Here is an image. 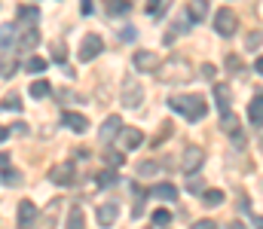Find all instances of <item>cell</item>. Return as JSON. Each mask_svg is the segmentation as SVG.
<instances>
[{"instance_id": "obj_25", "label": "cell", "mask_w": 263, "mask_h": 229, "mask_svg": "<svg viewBox=\"0 0 263 229\" xmlns=\"http://www.w3.org/2000/svg\"><path fill=\"white\" fill-rule=\"evenodd\" d=\"M107 12L110 15H126L129 12V0H110L107 3Z\"/></svg>"}, {"instance_id": "obj_2", "label": "cell", "mask_w": 263, "mask_h": 229, "mask_svg": "<svg viewBox=\"0 0 263 229\" xmlns=\"http://www.w3.org/2000/svg\"><path fill=\"white\" fill-rule=\"evenodd\" d=\"M193 65L187 61V58H181V55H175V58H168L165 65H159L156 68V76L162 79V82H175V86H184V82H190L193 79Z\"/></svg>"}, {"instance_id": "obj_3", "label": "cell", "mask_w": 263, "mask_h": 229, "mask_svg": "<svg viewBox=\"0 0 263 229\" xmlns=\"http://www.w3.org/2000/svg\"><path fill=\"white\" fill-rule=\"evenodd\" d=\"M236 28H239V15H236L233 9H217V12H214V31H217L220 37H233Z\"/></svg>"}, {"instance_id": "obj_10", "label": "cell", "mask_w": 263, "mask_h": 229, "mask_svg": "<svg viewBox=\"0 0 263 229\" xmlns=\"http://www.w3.org/2000/svg\"><path fill=\"white\" fill-rule=\"evenodd\" d=\"M34 220H37V208H34V202H31V199L18 202V229H28Z\"/></svg>"}, {"instance_id": "obj_34", "label": "cell", "mask_w": 263, "mask_h": 229, "mask_svg": "<svg viewBox=\"0 0 263 229\" xmlns=\"http://www.w3.org/2000/svg\"><path fill=\"white\" fill-rule=\"evenodd\" d=\"M168 220H172V211H156V214H153V223H156V226H165Z\"/></svg>"}, {"instance_id": "obj_17", "label": "cell", "mask_w": 263, "mask_h": 229, "mask_svg": "<svg viewBox=\"0 0 263 229\" xmlns=\"http://www.w3.org/2000/svg\"><path fill=\"white\" fill-rule=\"evenodd\" d=\"M190 22H202L205 18V12H208V3L205 0H190Z\"/></svg>"}, {"instance_id": "obj_36", "label": "cell", "mask_w": 263, "mask_h": 229, "mask_svg": "<svg viewBox=\"0 0 263 229\" xmlns=\"http://www.w3.org/2000/svg\"><path fill=\"white\" fill-rule=\"evenodd\" d=\"M65 55H67L65 43H52V58H55V61H65Z\"/></svg>"}, {"instance_id": "obj_5", "label": "cell", "mask_w": 263, "mask_h": 229, "mask_svg": "<svg viewBox=\"0 0 263 229\" xmlns=\"http://www.w3.org/2000/svg\"><path fill=\"white\" fill-rule=\"evenodd\" d=\"M101 49H104V40H101L98 34H89V37H83V46H80V58H83V61H92L95 55H101Z\"/></svg>"}, {"instance_id": "obj_8", "label": "cell", "mask_w": 263, "mask_h": 229, "mask_svg": "<svg viewBox=\"0 0 263 229\" xmlns=\"http://www.w3.org/2000/svg\"><path fill=\"white\" fill-rule=\"evenodd\" d=\"M141 101H144V89H141V82L126 79V86H123V104H126V107H138Z\"/></svg>"}, {"instance_id": "obj_39", "label": "cell", "mask_w": 263, "mask_h": 229, "mask_svg": "<svg viewBox=\"0 0 263 229\" xmlns=\"http://www.w3.org/2000/svg\"><path fill=\"white\" fill-rule=\"evenodd\" d=\"M193 229H217V223H214V220H196Z\"/></svg>"}, {"instance_id": "obj_23", "label": "cell", "mask_w": 263, "mask_h": 229, "mask_svg": "<svg viewBox=\"0 0 263 229\" xmlns=\"http://www.w3.org/2000/svg\"><path fill=\"white\" fill-rule=\"evenodd\" d=\"M62 202H52L49 205V211L43 214V223H40V229H55V208H59Z\"/></svg>"}, {"instance_id": "obj_29", "label": "cell", "mask_w": 263, "mask_h": 229, "mask_svg": "<svg viewBox=\"0 0 263 229\" xmlns=\"http://www.w3.org/2000/svg\"><path fill=\"white\" fill-rule=\"evenodd\" d=\"M220 126H223L230 135H233V132H239V126H236V116H233L230 110H223V113H220Z\"/></svg>"}, {"instance_id": "obj_16", "label": "cell", "mask_w": 263, "mask_h": 229, "mask_svg": "<svg viewBox=\"0 0 263 229\" xmlns=\"http://www.w3.org/2000/svg\"><path fill=\"white\" fill-rule=\"evenodd\" d=\"M37 43H40V34H37L34 28H31V31H25V34L18 37V49H22V52H28V49H34Z\"/></svg>"}, {"instance_id": "obj_46", "label": "cell", "mask_w": 263, "mask_h": 229, "mask_svg": "<svg viewBox=\"0 0 263 229\" xmlns=\"http://www.w3.org/2000/svg\"><path fill=\"white\" fill-rule=\"evenodd\" d=\"M230 229H245V223H239V220H236V223H233Z\"/></svg>"}, {"instance_id": "obj_21", "label": "cell", "mask_w": 263, "mask_h": 229, "mask_svg": "<svg viewBox=\"0 0 263 229\" xmlns=\"http://www.w3.org/2000/svg\"><path fill=\"white\" fill-rule=\"evenodd\" d=\"M214 98H217L220 113H223V110H230V92H227V86H214Z\"/></svg>"}, {"instance_id": "obj_32", "label": "cell", "mask_w": 263, "mask_h": 229, "mask_svg": "<svg viewBox=\"0 0 263 229\" xmlns=\"http://www.w3.org/2000/svg\"><path fill=\"white\" fill-rule=\"evenodd\" d=\"M156 171H159L156 162H141V165H138V174H141V177H150V174H156Z\"/></svg>"}, {"instance_id": "obj_26", "label": "cell", "mask_w": 263, "mask_h": 229, "mask_svg": "<svg viewBox=\"0 0 263 229\" xmlns=\"http://www.w3.org/2000/svg\"><path fill=\"white\" fill-rule=\"evenodd\" d=\"M15 71H18V65H15L12 58H0V76H3V79H9Z\"/></svg>"}, {"instance_id": "obj_19", "label": "cell", "mask_w": 263, "mask_h": 229, "mask_svg": "<svg viewBox=\"0 0 263 229\" xmlns=\"http://www.w3.org/2000/svg\"><path fill=\"white\" fill-rule=\"evenodd\" d=\"M15 43V25H3L0 28V49H9Z\"/></svg>"}, {"instance_id": "obj_43", "label": "cell", "mask_w": 263, "mask_h": 229, "mask_svg": "<svg viewBox=\"0 0 263 229\" xmlns=\"http://www.w3.org/2000/svg\"><path fill=\"white\" fill-rule=\"evenodd\" d=\"M9 132H12V129H6V126H0V141H6V138H9Z\"/></svg>"}, {"instance_id": "obj_42", "label": "cell", "mask_w": 263, "mask_h": 229, "mask_svg": "<svg viewBox=\"0 0 263 229\" xmlns=\"http://www.w3.org/2000/svg\"><path fill=\"white\" fill-rule=\"evenodd\" d=\"M9 168V153H0V171Z\"/></svg>"}, {"instance_id": "obj_33", "label": "cell", "mask_w": 263, "mask_h": 229, "mask_svg": "<svg viewBox=\"0 0 263 229\" xmlns=\"http://www.w3.org/2000/svg\"><path fill=\"white\" fill-rule=\"evenodd\" d=\"M202 196H205L208 205H220V202H223V193H220V190H205Z\"/></svg>"}, {"instance_id": "obj_45", "label": "cell", "mask_w": 263, "mask_h": 229, "mask_svg": "<svg viewBox=\"0 0 263 229\" xmlns=\"http://www.w3.org/2000/svg\"><path fill=\"white\" fill-rule=\"evenodd\" d=\"M254 226H257V229H263V217H254Z\"/></svg>"}, {"instance_id": "obj_11", "label": "cell", "mask_w": 263, "mask_h": 229, "mask_svg": "<svg viewBox=\"0 0 263 229\" xmlns=\"http://www.w3.org/2000/svg\"><path fill=\"white\" fill-rule=\"evenodd\" d=\"M117 217H120V208H117V205H114V202H110V205H101V208H98V226H114V223H117Z\"/></svg>"}, {"instance_id": "obj_37", "label": "cell", "mask_w": 263, "mask_h": 229, "mask_svg": "<svg viewBox=\"0 0 263 229\" xmlns=\"http://www.w3.org/2000/svg\"><path fill=\"white\" fill-rule=\"evenodd\" d=\"M22 180V174L18 171H9V168H3V183H18Z\"/></svg>"}, {"instance_id": "obj_13", "label": "cell", "mask_w": 263, "mask_h": 229, "mask_svg": "<svg viewBox=\"0 0 263 229\" xmlns=\"http://www.w3.org/2000/svg\"><path fill=\"white\" fill-rule=\"evenodd\" d=\"M62 122H65L70 132H77V135H83V132L89 129V122H86V116H83V113H65V116H62Z\"/></svg>"}, {"instance_id": "obj_15", "label": "cell", "mask_w": 263, "mask_h": 229, "mask_svg": "<svg viewBox=\"0 0 263 229\" xmlns=\"http://www.w3.org/2000/svg\"><path fill=\"white\" fill-rule=\"evenodd\" d=\"M150 193H153L156 199H162V202H175V199H178V186H175V183H156Z\"/></svg>"}, {"instance_id": "obj_41", "label": "cell", "mask_w": 263, "mask_h": 229, "mask_svg": "<svg viewBox=\"0 0 263 229\" xmlns=\"http://www.w3.org/2000/svg\"><path fill=\"white\" fill-rule=\"evenodd\" d=\"M80 9H83V15H92V0H80Z\"/></svg>"}, {"instance_id": "obj_28", "label": "cell", "mask_w": 263, "mask_h": 229, "mask_svg": "<svg viewBox=\"0 0 263 229\" xmlns=\"http://www.w3.org/2000/svg\"><path fill=\"white\" fill-rule=\"evenodd\" d=\"M46 95H49V82H43V79L31 82V98H46Z\"/></svg>"}, {"instance_id": "obj_18", "label": "cell", "mask_w": 263, "mask_h": 229, "mask_svg": "<svg viewBox=\"0 0 263 229\" xmlns=\"http://www.w3.org/2000/svg\"><path fill=\"white\" fill-rule=\"evenodd\" d=\"M3 110H15V113L22 110V98H18V92H9V95L0 101V113H3Z\"/></svg>"}, {"instance_id": "obj_40", "label": "cell", "mask_w": 263, "mask_h": 229, "mask_svg": "<svg viewBox=\"0 0 263 229\" xmlns=\"http://www.w3.org/2000/svg\"><path fill=\"white\" fill-rule=\"evenodd\" d=\"M227 68H230L233 74H239V55H230V58H227Z\"/></svg>"}, {"instance_id": "obj_20", "label": "cell", "mask_w": 263, "mask_h": 229, "mask_svg": "<svg viewBox=\"0 0 263 229\" xmlns=\"http://www.w3.org/2000/svg\"><path fill=\"white\" fill-rule=\"evenodd\" d=\"M18 18H22L25 25H34V22L40 18V9H37V6H18Z\"/></svg>"}, {"instance_id": "obj_14", "label": "cell", "mask_w": 263, "mask_h": 229, "mask_svg": "<svg viewBox=\"0 0 263 229\" xmlns=\"http://www.w3.org/2000/svg\"><path fill=\"white\" fill-rule=\"evenodd\" d=\"M248 122L251 126H263V92L254 95V101L248 104Z\"/></svg>"}, {"instance_id": "obj_38", "label": "cell", "mask_w": 263, "mask_h": 229, "mask_svg": "<svg viewBox=\"0 0 263 229\" xmlns=\"http://www.w3.org/2000/svg\"><path fill=\"white\" fill-rule=\"evenodd\" d=\"M162 9V0H147V15H156Z\"/></svg>"}, {"instance_id": "obj_44", "label": "cell", "mask_w": 263, "mask_h": 229, "mask_svg": "<svg viewBox=\"0 0 263 229\" xmlns=\"http://www.w3.org/2000/svg\"><path fill=\"white\" fill-rule=\"evenodd\" d=\"M254 71H257V74L263 76V55H260V58H257V61H254Z\"/></svg>"}, {"instance_id": "obj_31", "label": "cell", "mask_w": 263, "mask_h": 229, "mask_svg": "<svg viewBox=\"0 0 263 229\" xmlns=\"http://www.w3.org/2000/svg\"><path fill=\"white\" fill-rule=\"evenodd\" d=\"M126 162V153H120V150H107V165L110 168H120Z\"/></svg>"}, {"instance_id": "obj_22", "label": "cell", "mask_w": 263, "mask_h": 229, "mask_svg": "<svg viewBox=\"0 0 263 229\" xmlns=\"http://www.w3.org/2000/svg\"><path fill=\"white\" fill-rule=\"evenodd\" d=\"M67 229H86V217H83L80 208L70 211V217H67Z\"/></svg>"}, {"instance_id": "obj_4", "label": "cell", "mask_w": 263, "mask_h": 229, "mask_svg": "<svg viewBox=\"0 0 263 229\" xmlns=\"http://www.w3.org/2000/svg\"><path fill=\"white\" fill-rule=\"evenodd\" d=\"M73 177H77V165H73V162H59V165L49 168V180H52L55 186H70Z\"/></svg>"}, {"instance_id": "obj_6", "label": "cell", "mask_w": 263, "mask_h": 229, "mask_svg": "<svg viewBox=\"0 0 263 229\" xmlns=\"http://www.w3.org/2000/svg\"><path fill=\"white\" fill-rule=\"evenodd\" d=\"M132 65H135V71L147 74V71H156V68H159V55H156V52H150V49H141V52H135Z\"/></svg>"}, {"instance_id": "obj_35", "label": "cell", "mask_w": 263, "mask_h": 229, "mask_svg": "<svg viewBox=\"0 0 263 229\" xmlns=\"http://www.w3.org/2000/svg\"><path fill=\"white\" fill-rule=\"evenodd\" d=\"M187 190H190V193H205V183H202V177H190V183H187Z\"/></svg>"}, {"instance_id": "obj_27", "label": "cell", "mask_w": 263, "mask_h": 229, "mask_svg": "<svg viewBox=\"0 0 263 229\" xmlns=\"http://www.w3.org/2000/svg\"><path fill=\"white\" fill-rule=\"evenodd\" d=\"M25 68H28V74H43V71H46V61H43V58H37V55H31Z\"/></svg>"}, {"instance_id": "obj_1", "label": "cell", "mask_w": 263, "mask_h": 229, "mask_svg": "<svg viewBox=\"0 0 263 229\" xmlns=\"http://www.w3.org/2000/svg\"><path fill=\"white\" fill-rule=\"evenodd\" d=\"M168 107L175 113H181L187 122H199L205 113H208V101L202 95H172L168 98Z\"/></svg>"}, {"instance_id": "obj_24", "label": "cell", "mask_w": 263, "mask_h": 229, "mask_svg": "<svg viewBox=\"0 0 263 229\" xmlns=\"http://www.w3.org/2000/svg\"><path fill=\"white\" fill-rule=\"evenodd\" d=\"M95 183H98V186H114V183H117V174H114L110 168H107V171H98V174H95Z\"/></svg>"}, {"instance_id": "obj_30", "label": "cell", "mask_w": 263, "mask_h": 229, "mask_svg": "<svg viewBox=\"0 0 263 229\" xmlns=\"http://www.w3.org/2000/svg\"><path fill=\"white\" fill-rule=\"evenodd\" d=\"M245 46H248L251 52H254V49H260V46H263V34H260V31H251V34H248V40H245Z\"/></svg>"}, {"instance_id": "obj_9", "label": "cell", "mask_w": 263, "mask_h": 229, "mask_svg": "<svg viewBox=\"0 0 263 229\" xmlns=\"http://www.w3.org/2000/svg\"><path fill=\"white\" fill-rule=\"evenodd\" d=\"M202 162H205V150L202 147H187L184 150V159H181V165H184V171H196V168H202Z\"/></svg>"}, {"instance_id": "obj_12", "label": "cell", "mask_w": 263, "mask_h": 229, "mask_svg": "<svg viewBox=\"0 0 263 229\" xmlns=\"http://www.w3.org/2000/svg\"><path fill=\"white\" fill-rule=\"evenodd\" d=\"M120 141H123L126 150H138V147L144 144V135H141L138 129H123V132H120Z\"/></svg>"}, {"instance_id": "obj_7", "label": "cell", "mask_w": 263, "mask_h": 229, "mask_svg": "<svg viewBox=\"0 0 263 229\" xmlns=\"http://www.w3.org/2000/svg\"><path fill=\"white\" fill-rule=\"evenodd\" d=\"M120 132H123V119L114 113V116H107V119L101 122V132H98V135H101V141H104V144H110L114 138H120Z\"/></svg>"}]
</instances>
